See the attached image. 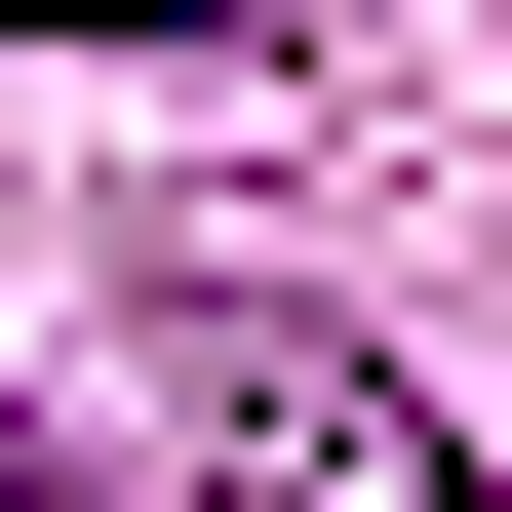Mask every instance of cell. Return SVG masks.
I'll list each match as a JSON object with an SVG mask.
<instances>
[{
  "label": "cell",
  "mask_w": 512,
  "mask_h": 512,
  "mask_svg": "<svg viewBox=\"0 0 512 512\" xmlns=\"http://www.w3.org/2000/svg\"><path fill=\"white\" fill-rule=\"evenodd\" d=\"M0 512H79V473H40V394H0Z\"/></svg>",
  "instance_id": "cell-3"
},
{
  "label": "cell",
  "mask_w": 512,
  "mask_h": 512,
  "mask_svg": "<svg viewBox=\"0 0 512 512\" xmlns=\"http://www.w3.org/2000/svg\"><path fill=\"white\" fill-rule=\"evenodd\" d=\"M158 434H197V512H473V434H434V394H394L355 316H237V276L158 316Z\"/></svg>",
  "instance_id": "cell-1"
},
{
  "label": "cell",
  "mask_w": 512,
  "mask_h": 512,
  "mask_svg": "<svg viewBox=\"0 0 512 512\" xmlns=\"http://www.w3.org/2000/svg\"><path fill=\"white\" fill-rule=\"evenodd\" d=\"M0 40H237V0H0Z\"/></svg>",
  "instance_id": "cell-2"
}]
</instances>
